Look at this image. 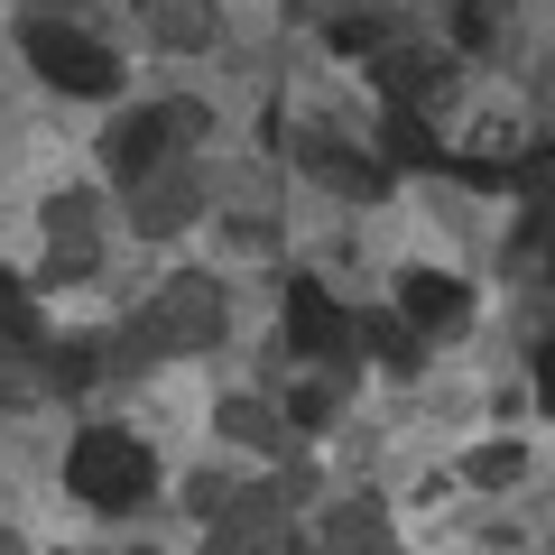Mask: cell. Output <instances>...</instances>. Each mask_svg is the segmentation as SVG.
Listing matches in <instances>:
<instances>
[{
  "mask_svg": "<svg viewBox=\"0 0 555 555\" xmlns=\"http://www.w3.org/2000/svg\"><path fill=\"white\" fill-rule=\"evenodd\" d=\"M65 491L83 500V509H139V500L158 491V463H149V444L120 436V426H83L75 454H65Z\"/></svg>",
  "mask_w": 555,
  "mask_h": 555,
  "instance_id": "6da1fadb",
  "label": "cell"
},
{
  "mask_svg": "<svg viewBox=\"0 0 555 555\" xmlns=\"http://www.w3.org/2000/svg\"><path fill=\"white\" fill-rule=\"evenodd\" d=\"M20 47H28V65H38L47 83H65V93H112V83H120L112 47H93L83 28H65V20H28Z\"/></svg>",
  "mask_w": 555,
  "mask_h": 555,
  "instance_id": "7a4b0ae2",
  "label": "cell"
},
{
  "mask_svg": "<svg viewBox=\"0 0 555 555\" xmlns=\"http://www.w3.org/2000/svg\"><path fill=\"white\" fill-rule=\"evenodd\" d=\"M287 343H297L306 361H334L343 343H352V315H343V306L324 297L315 278H297V287H287Z\"/></svg>",
  "mask_w": 555,
  "mask_h": 555,
  "instance_id": "3957f363",
  "label": "cell"
},
{
  "mask_svg": "<svg viewBox=\"0 0 555 555\" xmlns=\"http://www.w3.org/2000/svg\"><path fill=\"white\" fill-rule=\"evenodd\" d=\"M177 139H185V112H177V102H158V112H139L130 130L112 139V167H120V177H149V167H158Z\"/></svg>",
  "mask_w": 555,
  "mask_h": 555,
  "instance_id": "277c9868",
  "label": "cell"
},
{
  "mask_svg": "<svg viewBox=\"0 0 555 555\" xmlns=\"http://www.w3.org/2000/svg\"><path fill=\"white\" fill-rule=\"evenodd\" d=\"M398 315L408 324H463V287L444 269H408L398 278Z\"/></svg>",
  "mask_w": 555,
  "mask_h": 555,
  "instance_id": "5b68a950",
  "label": "cell"
},
{
  "mask_svg": "<svg viewBox=\"0 0 555 555\" xmlns=\"http://www.w3.org/2000/svg\"><path fill=\"white\" fill-rule=\"evenodd\" d=\"M38 343V315H28V287L0 269V352H28Z\"/></svg>",
  "mask_w": 555,
  "mask_h": 555,
  "instance_id": "8992f818",
  "label": "cell"
},
{
  "mask_svg": "<svg viewBox=\"0 0 555 555\" xmlns=\"http://www.w3.org/2000/svg\"><path fill=\"white\" fill-rule=\"evenodd\" d=\"M389 158H408V167H426V158H436V139H426V120H408V112L389 120Z\"/></svg>",
  "mask_w": 555,
  "mask_h": 555,
  "instance_id": "52a82bcc",
  "label": "cell"
},
{
  "mask_svg": "<svg viewBox=\"0 0 555 555\" xmlns=\"http://www.w3.org/2000/svg\"><path fill=\"white\" fill-rule=\"evenodd\" d=\"M352 334H371L379 361H408V334H398V324H352Z\"/></svg>",
  "mask_w": 555,
  "mask_h": 555,
  "instance_id": "ba28073f",
  "label": "cell"
},
{
  "mask_svg": "<svg viewBox=\"0 0 555 555\" xmlns=\"http://www.w3.org/2000/svg\"><path fill=\"white\" fill-rule=\"evenodd\" d=\"M454 20H463V47H481V38H491V0H463Z\"/></svg>",
  "mask_w": 555,
  "mask_h": 555,
  "instance_id": "9c48e42d",
  "label": "cell"
}]
</instances>
